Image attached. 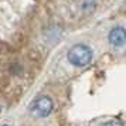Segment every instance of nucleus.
Here are the masks:
<instances>
[{
    "mask_svg": "<svg viewBox=\"0 0 126 126\" xmlns=\"http://www.w3.org/2000/svg\"><path fill=\"white\" fill-rule=\"evenodd\" d=\"M67 57L71 65L77 68H82L92 61V50L85 44H77L68 51Z\"/></svg>",
    "mask_w": 126,
    "mask_h": 126,
    "instance_id": "obj_1",
    "label": "nucleus"
},
{
    "mask_svg": "<svg viewBox=\"0 0 126 126\" xmlns=\"http://www.w3.org/2000/svg\"><path fill=\"white\" fill-rule=\"evenodd\" d=\"M52 109H54V102H52L51 98L40 96L34 102L31 110H33L37 116H40V118H46V116H48V115L52 112Z\"/></svg>",
    "mask_w": 126,
    "mask_h": 126,
    "instance_id": "obj_2",
    "label": "nucleus"
},
{
    "mask_svg": "<svg viewBox=\"0 0 126 126\" xmlns=\"http://www.w3.org/2000/svg\"><path fill=\"white\" fill-rule=\"evenodd\" d=\"M108 41L112 47H116V48H120V47L125 46L126 41V31L123 27H115V29L110 30V33L108 35Z\"/></svg>",
    "mask_w": 126,
    "mask_h": 126,
    "instance_id": "obj_3",
    "label": "nucleus"
},
{
    "mask_svg": "<svg viewBox=\"0 0 126 126\" xmlns=\"http://www.w3.org/2000/svg\"><path fill=\"white\" fill-rule=\"evenodd\" d=\"M102 126H123V123L119 122V120H109L106 123H103Z\"/></svg>",
    "mask_w": 126,
    "mask_h": 126,
    "instance_id": "obj_4",
    "label": "nucleus"
},
{
    "mask_svg": "<svg viewBox=\"0 0 126 126\" xmlns=\"http://www.w3.org/2000/svg\"><path fill=\"white\" fill-rule=\"evenodd\" d=\"M3 126H9V125H3Z\"/></svg>",
    "mask_w": 126,
    "mask_h": 126,
    "instance_id": "obj_5",
    "label": "nucleus"
}]
</instances>
